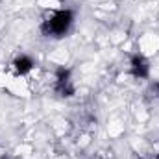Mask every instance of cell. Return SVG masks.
Segmentation results:
<instances>
[{
	"mask_svg": "<svg viewBox=\"0 0 159 159\" xmlns=\"http://www.w3.org/2000/svg\"><path fill=\"white\" fill-rule=\"evenodd\" d=\"M74 19H76V15H74L72 9H69V7L57 9V11H54L48 19L43 20V24H41V34H43L44 37H54V39L65 37V35L70 32V28H72V24H74Z\"/></svg>",
	"mask_w": 159,
	"mask_h": 159,
	"instance_id": "cell-1",
	"label": "cell"
},
{
	"mask_svg": "<svg viewBox=\"0 0 159 159\" xmlns=\"http://www.w3.org/2000/svg\"><path fill=\"white\" fill-rule=\"evenodd\" d=\"M54 89L57 94L69 98L74 94V85H72V72L70 69H65V67H59L56 70V81H54Z\"/></svg>",
	"mask_w": 159,
	"mask_h": 159,
	"instance_id": "cell-2",
	"label": "cell"
},
{
	"mask_svg": "<svg viewBox=\"0 0 159 159\" xmlns=\"http://www.w3.org/2000/svg\"><path fill=\"white\" fill-rule=\"evenodd\" d=\"M129 74L137 80H148V76H150V61L141 54L131 56V59H129Z\"/></svg>",
	"mask_w": 159,
	"mask_h": 159,
	"instance_id": "cell-3",
	"label": "cell"
},
{
	"mask_svg": "<svg viewBox=\"0 0 159 159\" xmlns=\"http://www.w3.org/2000/svg\"><path fill=\"white\" fill-rule=\"evenodd\" d=\"M13 70H15V74L17 76H26V74H30L32 72V69H34V65H35V61L30 57V56H26V54H20V56H17L15 59H13Z\"/></svg>",
	"mask_w": 159,
	"mask_h": 159,
	"instance_id": "cell-4",
	"label": "cell"
},
{
	"mask_svg": "<svg viewBox=\"0 0 159 159\" xmlns=\"http://www.w3.org/2000/svg\"><path fill=\"white\" fill-rule=\"evenodd\" d=\"M152 91L159 96V81H154V83H152Z\"/></svg>",
	"mask_w": 159,
	"mask_h": 159,
	"instance_id": "cell-5",
	"label": "cell"
},
{
	"mask_svg": "<svg viewBox=\"0 0 159 159\" xmlns=\"http://www.w3.org/2000/svg\"><path fill=\"white\" fill-rule=\"evenodd\" d=\"M156 159H159V156H157V157H156Z\"/></svg>",
	"mask_w": 159,
	"mask_h": 159,
	"instance_id": "cell-6",
	"label": "cell"
}]
</instances>
